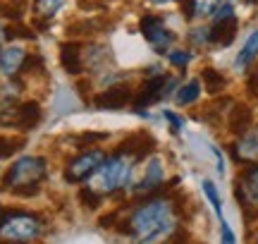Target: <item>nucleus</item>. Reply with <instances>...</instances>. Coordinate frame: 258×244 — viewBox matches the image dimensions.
<instances>
[{
    "label": "nucleus",
    "mask_w": 258,
    "mask_h": 244,
    "mask_svg": "<svg viewBox=\"0 0 258 244\" xmlns=\"http://www.w3.org/2000/svg\"><path fill=\"white\" fill-rule=\"evenodd\" d=\"M67 0H36V5H34V10H36V17L41 19H50L55 12H60V8H62Z\"/></svg>",
    "instance_id": "412c9836"
},
{
    "label": "nucleus",
    "mask_w": 258,
    "mask_h": 244,
    "mask_svg": "<svg viewBox=\"0 0 258 244\" xmlns=\"http://www.w3.org/2000/svg\"><path fill=\"white\" fill-rule=\"evenodd\" d=\"M43 232H46V223L41 216L5 208L0 204V239L3 242H34Z\"/></svg>",
    "instance_id": "20e7f679"
},
{
    "label": "nucleus",
    "mask_w": 258,
    "mask_h": 244,
    "mask_svg": "<svg viewBox=\"0 0 258 244\" xmlns=\"http://www.w3.org/2000/svg\"><path fill=\"white\" fill-rule=\"evenodd\" d=\"M222 0H186L184 3V17H211L218 10Z\"/></svg>",
    "instance_id": "2eb2a0df"
},
{
    "label": "nucleus",
    "mask_w": 258,
    "mask_h": 244,
    "mask_svg": "<svg viewBox=\"0 0 258 244\" xmlns=\"http://www.w3.org/2000/svg\"><path fill=\"white\" fill-rule=\"evenodd\" d=\"M253 122V110L249 105H234V110L230 113V132L232 134H244L251 130Z\"/></svg>",
    "instance_id": "ddd939ff"
},
{
    "label": "nucleus",
    "mask_w": 258,
    "mask_h": 244,
    "mask_svg": "<svg viewBox=\"0 0 258 244\" xmlns=\"http://www.w3.org/2000/svg\"><path fill=\"white\" fill-rule=\"evenodd\" d=\"M60 60H62V67L70 72V75H79L84 70V53L79 43H64L60 48Z\"/></svg>",
    "instance_id": "9b49d317"
},
{
    "label": "nucleus",
    "mask_w": 258,
    "mask_h": 244,
    "mask_svg": "<svg viewBox=\"0 0 258 244\" xmlns=\"http://www.w3.org/2000/svg\"><path fill=\"white\" fill-rule=\"evenodd\" d=\"M189 41L194 46H208L211 43V27H196L189 31Z\"/></svg>",
    "instance_id": "5701e85b"
},
{
    "label": "nucleus",
    "mask_w": 258,
    "mask_h": 244,
    "mask_svg": "<svg viewBox=\"0 0 258 244\" xmlns=\"http://www.w3.org/2000/svg\"><path fill=\"white\" fill-rule=\"evenodd\" d=\"M220 244H237V237L227 225V220H220Z\"/></svg>",
    "instance_id": "cd10ccee"
},
{
    "label": "nucleus",
    "mask_w": 258,
    "mask_h": 244,
    "mask_svg": "<svg viewBox=\"0 0 258 244\" xmlns=\"http://www.w3.org/2000/svg\"><path fill=\"white\" fill-rule=\"evenodd\" d=\"M237 34V17L225 19V22H213L211 24V43L218 46H230Z\"/></svg>",
    "instance_id": "f8f14e48"
},
{
    "label": "nucleus",
    "mask_w": 258,
    "mask_h": 244,
    "mask_svg": "<svg viewBox=\"0 0 258 244\" xmlns=\"http://www.w3.org/2000/svg\"><path fill=\"white\" fill-rule=\"evenodd\" d=\"M201 187H203V194H206V199H208V204H211L213 211H215L218 220H225V218H222V199H220V192H218V187H215V182H213V179H203Z\"/></svg>",
    "instance_id": "6ab92c4d"
},
{
    "label": "nucleus",
    "mask_w": 258,
    "mask_h": 244,
    "mask_svg": "<svg viewBox=\"0 0 258 244\" xmlns=\"http://www.w3.org/2000/svg\"><path fill=\"white\" fill-rule=\"evenodd\" d=\"M79 197H82V201L89 208H96L98 204H101V194H96V192H93V189H89V187H84L82 192H79Z\"/></svg>",
    "instance_id": "a878e982"
},
{
    "label": "nucleus",
    "mask_w": 258,
    "mask_h": 244,
    "mask_svg": "<svg viewBox=\"0 0 258 244\" xmlns=\"http://www.w3.org/2000/svg\"><path fill=\"white\" fill-rule=\"evenodd\" d=\"M5 244H19V242H5Z\"/></svg>",
    "instance_id": "72a5a7b5"
},
{
    "label": "nucleus",
    "mask_w": 258,
    "mask_h": 244,
    "mask_svg": "<svg viewBox=\"0 0 258 244\" xmlns=\"http://www.w3.org/2000/svg\"><path fill=\"white\" fill-rule=\"evenodd\" d=\"M213 22H225V19H234V8H232V3H220L218 10L211 15Z\"/></svg>",
    "instance_id": "393cba45"
},
{
    "label": "nucleus",
    "mask_w": 258,
    "mask_h": 244,
    "mask_svg": "<svg viewBox=\"0 0 258 244\" xmlns=\"http://www.w3.org/2000/svg\"><path fill=\"white\" fill-rule=\"evenodd\" d=\"M139 29H141L144 38L151 43V48H153L156 53L167 55L170 46L175 43V34L165 27L163 19L156 17V15H146V17H141V22H139Z\"/></svg>",
    "instance_id": "39448f33"
},
{
    "label": "nucleus",
    "mask_w": 258,
    "mask_h": 244,
    "mask_svg": "<svg viewBox=\"0 0 258 244\" xmlns=\"http://www.w3.org/2000/svg\"><path fill=\"white\" fill-rule=\"evenodd\" d=\"M253 244H258V235H256V239H253Z\"/></svg>",
    "instance_id": "473e14b6"
},
{
    "label": "nucleus",
    "mask_w": 258,
    "mask_h": 244,
    "mask_svg": "<svg viewBox=\"0 0 258 244\" xmlns=\"http://www.w3.org/2000/svg\"><path fill=\"white\" fill-rule=\"evenodd\" d=\"M132 101V91L127 86H110L93 98V105L101 110H120Z\"/></svg>",
    "instance_id": "1a4fd4ad"
},
{
    "label": "nucleus",
    "mask_w": 258,
    "mask_h": 244,
    "mask_svg": "<svg viewBox=\"0 0 258 244\" xmlns=\"http://www.w3.org/2000/svg\"><path fill=\"white\" fill-rule=\"evenodd\" d=\"M191 53H186V50H167V63L172 67H186L189 63H191Z\"/></svg>",
    "instance_id": "b1692460"
},
{
    "label": "nucleus",
    "mask_w": 258,
    "mask_h": 244,
    "mask_svg": "<svg viewBox=\"0 0 258 244\" xmlns=\"http://www.w3.org/2000/svg\"><path fill=\"white\" fill-rule=\"evenodd\" d=\"M38 120H41V108H38V103H34V101H29V103H22V108H19L17 130H22V132L34 130V127L38 125Z\"/></svg>",
    "instance_id": "dca6fc26"
},
{
    "label": "nucleus",
    "mask_w": 258,
    "mask_h": 244,
    "mask_svg": "<svg viewBox=\"0 0 258 244\" xmlns=\"http://www.w3.org/2000/svg\"><path fill=\"white\" fill-rule=\"evenodd\" d=\"M19 108H22V103H17L15 98L0 101V127H17Z\"/></svg>",
    "instance_id": "a211bd4d"
},
{
    "label": "nucleus",
    "mask_w": 258,
    "mask_h": 244,
    "mask_svg": "<svg viewBox=\"0 0 258 244\" xmlns=\"http://www.w3.org/2000/svg\"><path fill=\"white\" fill-rule=\"evenodd\" d=\"M139 160L127 153V151H117L115 156L103 160V165L96 170V175H93V182L91 187L96 194H115V192H120L122 187H127L129 185V177H132V172H134V165H137Z\"/></svg>",
    "instance_id": "7ed1b4c3"
},
{
    "label": "nucleus",
    "mask_w": 258,
    "mask_h": 244,
    "mask_svg": "<svg viewBox=\"0 0 258 244\" xmlns=\"http://www.w3.org/2000/svg\"><path fill=\"white\" fill-rule=\"evenodd\" d=\"M199 96H201V82L199 79H189L184 86H179L177 89V94H175V101L177 105H191L199 101Z\"/></svg>",
    "instance_id": "f3484780"
},
{
    "label": "nucleus",
    "mask_w": 258,
    "mask_h": 244,
    "mask_svg": "<svg viewBox=\"0 0 258 244\" xmlns=\"http://www.w3.org/2000/svg\"><path fill=\"white\" fill-rule=\"evenodd\" d=\"M165 120L170 122V127H172V134H179V132L184 130V120H182V117H179V115L177 113H172V110H165Z\"/></svg>",
    "instance_id": "bb28decb"
},
{
    "label": "nucleus",
    "mask_w": 258,
    "mask_h": 244,
    "mask_svg": "<svg viewBox=\"0 0 258 244\" xmlns=\"http://www.w3.org/2000/svg\"><path fill=\"white\" fill-rule=\"evenodd\" d=\"M256 57H258V29H253L249 34V38L244 41V46H241L234 65H237V70H244V67H249Z\"/></svg>",
    "instance_id": "4468645a"
},
{
    "label": "nucleus",
    "mask_w": 258,
    "mask_h": 244,
    "mask_svg": "<svg viewBox=\"0 0 258 244\" xmlns=\"http://www.w3.org/2000/svg\"><path fill=\"white\" fill-rule=\"evenodd\" d=\"M27 65V50L22 46H8L0 50V72L5 77L19 75Z\"/></svg>",
    "instance_id": "9d476101"
},
{
    "label": "nucleus",
    "mask_w": 258,
    "mask_h": 244,
    "mask_svg": "<svg viewBox=\"0 0 258 244\" xmlns=\"http://www.w3.org/2000/svg\"><path fill=\"white\" fill-rule=\"evenodd\" d=\"M151 5H170V3H177V0H148Z\"/></svg>",
    "instance_id": "7c9ffc66"
},
{
    "label": "nucleus",
    "mask_w": 258,
    "mask_h": 244,
    "mask_svg": "<svg viewBox=\"0 0 258 244\" xmlns=\"http://www.w3.org/2000/svg\"><path fill=\"white\" fill-rule=\"evenodd\" d=\"M46 175H48L46 158H41V156H22L5 172L0 189L3 192H12L17 197H34V194H38V187L46 179Z\"/></svg>",
    "instance_id": "f03ea898"
},
{
    "label": "nucleus",
    "mask_w": 258,
    "mask_h": 244,
    "mask_svg": "<svg viewBox=\"0 0 258 244\" xmlns=\"http://www.w3.org/2000/svg\"><path fill=\"white\" fill-rule=\"evenodd\" d=\"M5 38H8V34H5V27H3V24H0V43H3V41H5Z\"/></svg>",
    "instance_id": "2f4dec72"
},
{
    "label": "nucleus",
    "mask_w": 258,
    "mask_h": 244,
    "mask_svg": "<svg viewBox=\"0 0 258 244\" xmlns=\"http://www.w3.org/2000/svg\"><path fill=\"white\" fill-rule=\"evenodd\" d=\"M230 153L237 163H258V130L239 134V139L232 144Z\"/></svg>",
    "instance_id": "6e6552de"
},
{
    "label": "nucleus",
    "mask_w": 258,
    "mask_h": 244,
    "mask_svg": "<svg viewBox=\"0 0 258 244\" xmlns=\"http://www.w3.org/2000/svg\"><path fill=\"white\" fill-rule=\"evenodd\" d=\"M24 146L22 137H0V158H10L15 151H19Z\"/></svg>",
    "instance_id": "4be33fe9"
},
{
    "label": "nucleus",
    "mask_w": 258,
    "mask_h": 244,
    "mask_svg": "<svg viewBox=\"0 0 258 244\" xmlns=\"http://www.w3.org/2000/svg\"><path fill=\"white\" fill-rule=\"evenodd\" d=\"M163 179H165V168H163V160L158 158V156H153V158L148 160L144 177H141L137 185L132 187V194H134V197H153L156 192H160V187H163Z\"/></svg>",
    "instance_id": "0eeeda50"
},
{
    "label": "nucleus",
    "mask_w": 258,
    "mask_h": 244,
    "mask_svg": "<svg viewBox=\"0 0 258 244\" xmlns=\"http://www.w3.org/2000/svg\"><path fill=\"white\" fill-rule=\"evenodd\" d=\"M103 160H105V153L101 149H93V151H86L82 156H77L74 160L67 163V168H64V179L67 182H84V179H89L96 175V170L103 165Z\"/></svg>",
    "instance_id": "423d86ee"
},
{
    "label": "nucleus",
    "mask_w": 258,
    "mask_h": 244,
    "mask_svg": "<svg viewBox=\"0 0 258 244\" xmlns=\"http://www.w3.org/2000/svg\"><path fill=\"white\" fill-rule=\"evenodd\" d=\"M213 156H215V163H218V175H225V158H222V153L218 146H211Z\"/></svg>",
    "instance_id": "c756f323"
},
{
    "label": "nucleus",
    "mask_w": 258,
    "mask_h": 244,
    "mask_svg": "<svg viewBox=\"0 0 258 244\" xmlns=\"http://www.w3.org/2000/svg\"><path fill=\"white\" fill-rule=\"evenodd\" d=\"M201 79L206 82V89H208L211 94H220L222 89L227 86V79H225L218 70H213V67H206V70H203Z\"/></svg>",
    "instance_id": "aec40b11"
},
{
    "label": "nucleus",
    "mask_w": 258,
    "mask_h": 244,
    "mask_svg": "<svg viewBox=\"0 0 258 244\" xmlns=\"http://www.w3.org/2000/svg\"><path fill=\"white\" fill-rule=\"evenodd\" d=\"M239 179H241V182H246V185H256V187H258V163H253V165H251V168L246 170Z\"/></svg>",
    "instance_id": "c85d7f7f"
},
{
    "label": "nucleus",
    "mask_w": 258,
    "mask_h": 244,
    "mask_svg": "<svg viewBox=\"0 0 258 244\" xmlns=\"http://www.w3.org/2000/svg\"><path fill=\"white\" fill-rule=\"evenodd\" d=\"M170 216H177V204L175 199L170 197H146V201H141L139 206L132 208L129 218L124 220V232L132 235L134 239L148 235L151 230H156L163 220H167Z\"/></svg>",
    "instance_id": "f257e3e1"
}]
</instances>
